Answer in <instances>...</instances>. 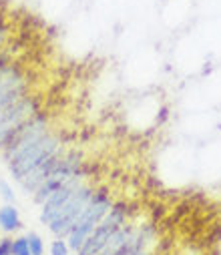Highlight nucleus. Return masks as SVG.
Wrapping results in <instances>:
<instances>
[{
  "label": "nucleus",
  "instance_id": "nucleus-9",
  "mask_svg": "<svg viewBox=\"0 0 221 255\" xmlns=\"http://www.w3.org/2000/svg\"><path fill=\"white\" fill-rule=\"evenodd\" d=\"M48 253H50V255H68V253H70V247H68L66 239H62V237H56V239L50 243V247H48Z\"/></svg>",
  "mask_w": 221,
  "mask_h": 255
},
{
  "label": "nucleus",
  "instance_id": "nucleus-12",
  "mask_svg": "<svg viewBox=\"0 0 221 255\" xmlns=\"http://www.w3.org/2000/svg\"><path fill=\"white\" fill-rule=\"evenodd\" d=\"M0 255H12V239L0 237Z\"/></svg>",
  "mask_w": 221,
  "mask_h": 255
},
{
  "label": "nucleus",
  "instance_id": "nucleus-8",
  "mask_svg": "<svg viewBox=\"0 0 221 255\" xmlns=\"http://www.w3.org/2000/svg\"><path fill=\"white\" fill-rule=\"evenodd\" d=\"M26 239H28V245H30V253L32 255H44V241H42V237L38 233L30 231L26 235Z\"/></svg>",
  "mask_w": 221,
  "mask_h": 255
},
{
  "label": "nucleus",
  "instance_id": "nucleus-2",
  "mask_svg": "<svg viewBox=\"0 0 221 255\" xmlns=\"http://www.w3.org/2000/svg\"><path fill=\"white\" fill-rule=\"evenodd\" d=\"M62 151V143L54 133H46L44 137H40L38 141L20 147L12 153H4V163L8 165L10 175L14 177V181L22 179L24 175H28L32 169L40 167L44 161L52 159L54 155H58Z\"/></svg>",
  "mask_w": 221,
  "mask_h": 255
},
{
  "label": "nucleus",
  "instance_id": "nucleus-10",
  "mask_svg": "<svg viewBox=\"0 0 221 255\" xmlns=\"http://www.w3.org/2000/svg\"><path fill=\"white\" fill-rule=\"evenodd\" d=\"M12 255H32V253H30V245H28L26 235H24V237H16V239H12Z\"/></svg>",
  "mask_w": 221,
  "mask_h": 255
},
{
  "label": "nucleus",
  "instance_id": "nucleus-5",
  "mask_svg": "<svg viewBox=\"0 0 221 255\" xmlns=\"http://www.w3.org/2000/svg\"><path fill=\"white\" fill-rule=\"evenodd\" d=\"M30 81L26 73L0 50V111L8 109L28 95Z\"/></svg>",
  "mask_w": 221,
  "mask_h": 255
},
{
  "label": "nucleus",
  "instance_id": "nucleus-6",
  "mask_svg": "<svg viewBox=\"0 0 221 255\" xmlns=\"http://www.w3.org/2000/svg\"><path fill=\"white\" fill-rule=\"evenodd\" d=\"M125 223H127V209H125V205H113L111 211L103 217V221L95 227V231L87 237V241L83 243V247L77 253H81V255H95L107 243V239Z\"/></svg>",
  "mask_w": 221,
  "mask_h": 255
},
{
  "label": "nucleus",
  "instance_id": "nucleus-11",
  "mask_svg": "<svg viewBox=\"0 0 221 255\" xmlns=\"http://www.w3.org/2000/svg\"><path fill=\"white\" fill-rule=\"evenodd\" d=\"M0 197L6 203H14V187L6 179H0Z\"/></svg>",
  "mask_w": 221,
  "mask_h": 255
},
{
  "label": "nucleus",
  "instance_id": "nucleus-3",
  "mask_svg": "<svg viewBox=\"0 0 221 255\" xmlns=\"http://www.w3.org/2000/svg\"><path fill=\"white\" fill-rule=\"evenodd\" d=\"M113 199L105 189H95L93 199L89 201L87 209L83 211V215L79 217V221L75 223V227L70 229V233L66 235V243L70 247V251H79L83 247V243L87 241V237L95 231V227L103 221V217L111 211L113 207Z\"/></svg>",
  "mask_w": 221,
  "mask_h": 255
},
{
  "label": "nucleus",
  "instance_id": "nucleus-13",
  "mask_svg": "<svg viewBox=\"0 0 221 255\" xmlns=\"http://www.w3.org/2000/svg\"><path fill=\"white\" fill-rule=\"evenodd\" d=\"M131 255H151V253L147 251V249H141V251H135V253H131Z\"/></svg>",
  "mask_w": 221,
  "mask_h": 255
},
{
  "label": "nucleus",
  "instance_id": "nucleus-1",
  "mask_svg": "<svg viewBox=\"0 0 221 255\" xmlns=\"http://www.w3.org/2000/svg\"><path fill=\"white\" fill-rule=\"evenodd\" d=\"M95 189L87 183V177H79L68 185L60 187L40 205V223L48 227L54 237L66 239L75 227L89 201L93 199Z\"/></svg>",
  "mask_w": 221,
  "mask_h": 255
},
{
  "label": "nucleus",
  "instance_id": "nucleus-14",
  "mask_svg": "<svg viewBox=\"0 0 221 255\" xmlns=\"http://www.w3.org/2000/svg\"><path fill=\"white\" fill-rule=\"evenodd\" d=\"M75 255H81V253H75Z\"/></svg>",
  "mask_w": 221,
  "mask_h": 255
},
{
  "label": "nucleus",
  "instance_id": "nucleus-7",
  "mask_svg": "<svg viewBox=\"0 0 221 255\" xmlns=\"http://www.w3.org/2000/svg\"><path fill=\"white\" fill-rule=\"evenodd\" d=\"M22 227V219L14 203H4L0 207V229L4 233H14Z\"/></svg>",
  "mask_w": 221,
  "mask_h": 255
},
{
  "label": "nucleus",
  "instance_id": "nucleus-4",
  "mask_svg": "<svg viewBox=\"0 0 221 255\" xmlns=\"http://www.w3.org/2000/svg\"><path fill=\"white\" fill-rule=\"evenodd\" d=\"M36 113H40V101L32 95H26L8 109L0 111V151L10 143V139L20 131V127L26 125Z\"/></svg>",
  "mask_w": 221,
  "mask_h": 255
}]
</instances>
